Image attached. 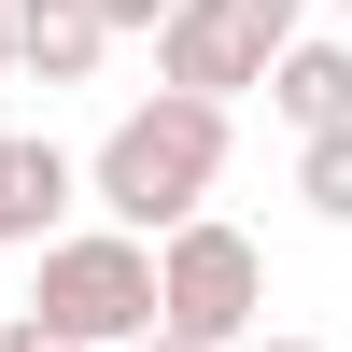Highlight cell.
Returning a JSON list of instances; mask_svg holds the SVG:
<instances>
[{
  "label": "cell",
  "mask_w": 352,
  "mask_h": 352,
  "mask_svg": "<svg viewBox=\"0 0 352 352\" xmlns=\"http://www.w3.org/2000/svg\"><path fill=\"white\" fill-rule=\"evenodd\" d=\"M296 197L324 226H352V127H324V141H296Z\"/></svg>",
  "instance_id": "obj_8"
},
{
  "label": "cell",
  "mask_w": 352,
  "mask_h": 352,
  "mask_svg": "<svg viewBox=\"0 0 352 352\" xmlns=\"http://www.w3.org/2000/svg\"><path fill=\"white\" fill-rule=\"evenodd\" d=\"M254 324H268V254H254L226 212L169 226L155 240V338L169 352H240Z\"/></svg>",
  "instance_id": "obj_3"
},
{
  "label": "cell",
  "mask_w": 352,
  "mask_h": 352,
  "mask_svg": "<svg viewBox=\"0 0 352 352\" xmlns=\"http://www.w3.org/2000/svg\"><path fill=\"white\" fill-rule=\"evenodd\" d=\"M0 85H14V14H0Z\"/></svg>",
  "instance_id": "obj_12"
},
{
  "label": "cell",
  "mask_w": 352,
  "mask_h": 352,
  "mask_svg": "<svg viewBox=\"0 0 352 352\" xmlns=\"http://www.w3.org/2000/svg\"><path fill=\"white\" fill-rule=\"evenodd\" d=\"M99 14V43H127V28H169V0H85Z\"/></svg>",
  "instance_id": "obj_9"
},
{
  "label": "cell",
  "mask_w": 352,
  "mask_h": 352,
  "mask_svg": "<svg viewBox=\"0 0 352 352\" xmlns=\"http://www.w3.org/2000/svg\"><path fill=\"white\" fill-rule=\"evenodd\" d=\"M0 352H71V338H43V324H14V310H0Z\"/></svg>",
  "instance_id": "obj_10"
},
{
  "label": "cell",
  "mask_w": 352,
  "mask_h": 352,
  "mask_svg": "<svg viewBox=\"0 0 352 352\" xmlns=\"http://www.w3.org/2000/svg\"><path fill=\"white\" fill-rule=\"evenodd\" d=\"M296 43V0H169V28H155V71H169V99H254L268 85V56Z\"/></svg>",
  "instance_id": "obj_4"
},
{
  "label": "cell",
  "mask_w": 352,
  "mask_h": 352,
  "mask_svg": "<svg viewBox=\"0 0 352 352\" xmlns=\"http://www.w3.org/2000/svg\"><path fill=\"white\" fill-rule=\"evenodd\" d=\"M268 113H282L296 141L352 127V43H338V28H296V43L268 56Z\"/></svg>",
  "instance_id": "obj_5"
},
{
  "label": "cell",
  "mask_w": 352,
  "mask_h": 352,
  "mask_svg": "<svg viewBox=\"0 0 352 352\" xmlns=\"http://www.w3.org/2000/svg\"><path fill=\"white\" fill-rule=\"evenodd\" d=\"M14 324H43V338H71V352L155 338V254L113 240V226H56V240H43V296H28Z\"/></svg>",
  "instance_id": "obj_2"
},
{
  "label": "cell",
  "mask_w": 352,
  "mask_h": 352,
  "mask_svg": "<svg viewBox=\"0 0 352 352\" xmlns=\"http://www.w3.org/2000/svg\"><path fill=\"white\" fill-rule=\"evenodd\" d=\"M71 155H56V141H0V254H43L56 226H71Z\"/></svg>",
  "instance_id": "obj_6"
},
{
  "label": "cell",
  "mask_w": 352,
  "mask_h": 352,
  "mask_svg": "<svg viewBox=\"0 0 352 352\" xmlns=\"http://www.w3.org/2000/svg\"><path fill=\"white\" fill-rule=\"evenodd\" d=\"M240 352H324V338H282V324H254V338H240Z\"/></svg>",
  "instance_id": "obj_11"
},
{
  "label": "cell",
  "mask_w": 352,
  "mask_h": 352,
  "mask_svg": "<svg viewBox=\"0 0 352 352\" xmlns=\"http://www.w3.org/2000/svg\"><path fill=\"white\" fill-rule=\"evenodd\" d=\"M0 14H14V71H28V85H85V71L113 56L85 0H0Z\"/></svg>",
  "instance_id": "obj_7"
},
{
  "label": "cell",
  "mask_w": 352,
  "mask_h": 352,
  "mask_svg": "<svg viewBox=\"0 0 352 352\" xmlns=\"http://www.w3.org/2000/svg\"><path fill=\"white\" fill-rule=\"evenodd\" d=\"M127 352H169V338H127Z\"/></svg>",
  "instance_id": "obj_13"
},
{
  "label": "cell",
  "mask_w": 352,
  "mask_h": 352,
  "mask_svg": "<svg viewBox=\"0 0 352 352\" xmlns=\"http://www.w3.org/2000/svg\"><path fill=\"white\" fill-rule=\"evenodd\" d=\"M71 184L99 197V226H113V240H141V254H155L169 226H197V212H212V184H226V113L155 85L141 113H113V127H99V155H85Z\"/></svg>",
  "instance_id": "obj_1"
}]
</instances>
